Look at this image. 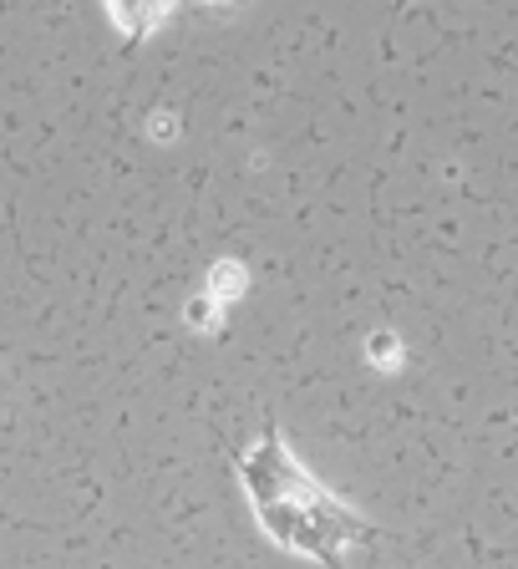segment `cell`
Returning <instances> with one entry per match:
<instances>
[{
    "instance_id": "obj_3",
    "label": "cell",
    "mask_w": 518,
    "mask_h": 569,
    "mask_svg": "<svg viewBox=\"0 0 518 569\" xmlns=\"http://www.w3.org/2000/svg\"><path fill=\"white\" fill-rule=\"evenodd\" d=\"M397 6H412V0H397Z\"/></svg>"
},
{
    "instance_id": "obj_1",
    "label": "cell",
    "mask_w": 518,
    "mask_h": 569,
    "mask_svg": "<svg viewBox=\"0 0 518 569\" xmlns=\"http://www.w3.org/2000/svg\"><path fill=\"white\" fill-rule=\"evenodd\" d=\"M235 468L259 529L290 555H306L326 569H346V549L377 539V529L351 503H341L320 478L300 468V458L290 452L275 422L259 427V442L239 452Z\"/></svg>"
},
{
    "instance_id": "obj_2",
    "label": "cell",
    "mask_w": 518,
    "mask_h": 569,
    "mask_svg": "<svg viewBox=\"0 0 518 569\" xmlns=\"http://www.w3.org/2000/svg\"><path fill=\"white\" fill-rule=\"evenodd\" d=\"M168 11H173V0H107V16H112V26L128 36V47L148 41V36L168 21Z\"/></svg>"
}]
</instances>
